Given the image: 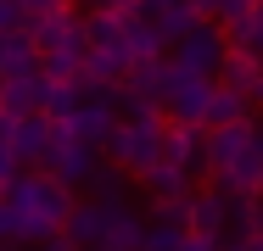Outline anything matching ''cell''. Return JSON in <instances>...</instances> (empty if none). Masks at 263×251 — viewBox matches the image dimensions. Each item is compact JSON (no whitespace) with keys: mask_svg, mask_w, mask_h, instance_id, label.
<instances>
[{"mask_svg":"<svg viewBox=\"0 0 263 251\" xmlns=\"http://www.w3.org/2000/svg\"><path fill=\"white\" fill-rule=\"evenodd\" d=\"M146 229H152V218L135 212L129 196L106 201V240H101V251H140L146 246Z\"/></svg>","mask_w":263,"mask_h":251,"instance_id":"ba28073f","label":"cell"},{"mask_svg":"<svg viewBox=\"0 0 263 251\" xmlns=\"http://www.w3.org/2000/svg\"><path fill=\"white\" fill-rule=\"evenodd\" d=\"M258 140V117L252 123H235V129H208V173L235 168V156H247Z\"/></svg>","mask_w":263,"mask_h":251,"instance_id":"8fae6325","label":"cell"},{"mask_svg":"<svg viewBox=\"0 0 263 251\" xmlns=\"http://www.w3.org/2000/svg\"><path fill=\"white\" fill-rule=\"evenodd\" d=\"M252 235H263V196H252Z\"/></svg>","mask_w":263,"mask_h":251,"instance_id":"d6a6232c","label":"cell"},{"mask_svg":"<svg viewBox=\"0 0 263 251\" xmlns=\"http://www.w3.org/2000/svg\"><path fill=\"white\" fill-rule=\"evenodd\" d=\"M123 50L135 56V61H157V56H168V39H162L152 23H140V17H129V34H123Z\"/></svg>","mask_w":263,"mask_h":251,"instance_id":"44dd1931","label":"cell"},{"mask_svg":"<svg viewBox=\"0 0 263 251\" xmlns=\"http://www.w3.org/2000/svg\"><path fill=\"white\" fill-rule=\"evenodd\" d=\"M185 251H218V240H202V235H191V240H185Z\"/></svg>","mask_w":263,"mask_h":251,"instance_id":"1f68e13d","label":"cell"},{"mask_svg":"<svg viewBox=\"0 0 263 251\" xmlns=\"http://www.w3.org/2000/svg\"><path fill=\"white\" fill-rule=\"evenodd\" d=\"M123 179H129V173H123L118 162H101L96 179H90V201H118L123 196Z\"/></svg>","mask_w":263,"mask_h":251,"instance_id":"603a6c76","label":"cell"},{"mask_svg":"<svg viewBox=\"0 0 263 251\" xmlns=\"http://www.w3.org/2000/svg\"><path fill=\"white\" fill-rule=\"evenodd\" d=\"M0 240H17V212L0 201Z\"/></svg>","mask_w":263,"mask_h":251,"instance_id":"4dcf8cb0","label":"cell"},{"mask_svg":"<svg viewBox=\"0 0 263 251\" xmlns=\"http://www.w3.org/2000/svg\"><path fill=\"white\" fill-rule=\"evenodd\" d=\"M23 73H40V45H34L28 28L0 39V78H23Z\"/></svg>","mask_w":263,"mask_h":251,"instance_id":"2e32d148","label":"cell"},{"mask_svg":"<svg viewBox=\"0 0 263 251\" xmlns=\"http://www.w3.org/2000/svg\"><path fill=\"white\" fill-rule=\"evenodd\" d=\"M28 34H34L40 56H45V50H62V45H84V50H90V39H84V17H73V6L34 17V23H28Z\"/></svg>","mask_w":263,"mask_h":251,"instance_id":"9c48e42d","label":"cell"},{"mask_svg":"<svg viewBox=\"0 0 263 251\" xmlns=\"http://www.w3.org/2000/svg\"><path fill=\"white\" fill-rule=\"evenodd\" d=\"M17 168H23V162H17V151H11V145H6V140H0V201H6V190H11L17 179H23Z\"/></svg>","mask_w":263,"mask_h":251,"instance_id":"484cf974","label":"cell"},{"mask_svg":"<svg viewBox=\"0 0 263 251\" xmlns=\"http://www.w3.org/2000/svg\"><path fill=\"white\" fill-rule=\"evenodd\" d=\"M96 168H101L96 145L73 140V134H67V123H56V140H51V156H45V173L62 179V184L73 190V184H90V179H96Z\"/></svg>","mask_w":263,"mask_h":251,"instance_id":"5b68a950","label":"cell"},{"mask_svg":"<svg viewBox=\"0 0 263 251\" xmlns=\"http://www.w3.org/2000/svg\"><path fill=\"white\" fill-rule=\"evenodd\" d=\"M45 95H51V78H45V73L0 78V112H11V117H34V112H45Z\"/></svg>","mask_w":263,"mask_h":251,"instance_id":"30bf717a","label":"cell"},{"mask_svg":"<svg viewBox=\"0 0 263 251\" xmlns=\"http://www.w3.org/2000/svg\"><path fill=\"white\" fill-rule=\"evenodd\" d=\"M235 6H247V0H196V11H202V17H218V23H224Z\"/></svg>","mask_w":263,"mask_h":251,"instance_id":"f1b7e54d","label":"cell"},{"mask_svg":"<svg viewBox=\"0 0 263 251\" xmlns=\"http://www.w3.org/2000/svg\"><path fill=\"white\" fill-rule=\"evenodd\" d=\"M252 6H263V0H252Z\"/></svg>","mask_w":263,"mask_h":251,"instance_id":"e575fe53","label":"cell"},{"mask_svg":"<svg viewBox=\"0 0 263 251\" xmlns=\"http://www.w3.org/2000/svg\"><path fill=\"white\" fill-rule=\"evenodd\" d=\"M90 11H123V17H135L140 0H90Z\"/></svg>","mask_w":263,"mask_h":251,"instance_id":"f546056e","label":"cell"},{"mask_svg":"<svg viewBox=\"0 0 263 251\" xmlns=\"http://www.w3.org/2000/svg\"><path fill=\"white\" fill-rule=\"evenodd\" d=\"M67 240L79 251H101V240H106V201H79V206H73Z\"/></svg>","mask_w":263,"mask_h":251,"instance_id":"5bb4252c","label":"cell"},{"mask_svg":"<svg viewBox=\"0 0 263 251\" xmlns=\"http://www.w3.org/2000/svg\"><path fill=\"white\" fill-rule=\"evenodd\" d=\"M241 251H263V235H247V240H241Z\"/></svg>","mask_w":263,"mask_h":251,"instance_id":"836d02e7","label":"cell"},{"mask_svg":"<svg viewBox=\"0 0 263 251\" xmlns=\"http://www.w3.org/2000/svg\"><path fill=\"white\" fill-rule=\"evenodd\" d=\"M224 56H230V39H224V28H218V23H196L179 45L168 50V61H174L179 73H196V78H218Z\"/></svg>","mask_w":263,"mask_h":251,"instance_id":"3957f363","label":"cell"},{"mask_svg":"<svg viewBox=\"0 0 263 251\" xmlns=\"http://www.w3.org/2000/svg\"><path fill=\"white\" fill-rule=\"evenodd\" d=\"M17 28H28L23 6H17V0H0V39H6V34H17Z\"/></svg>","mask_w":263,"mask_h":251,"instance_id":"4316f807","label":"cell"},{"mask_svg":"<svg viewBox=\"0 0 263 251\" xmlns=\"http://www.w3.org/2000/svg\"><path fill=\"white\" fill-rule=\"evenodd\" d=\"M140 184H146V196H152V201H179V196H196V190H191V173H185V168H174V162H157V168H152Z\"/></svg>","mask_w":263,"mask_h":251,"instance_id":"ffe728a7","label":"cell"},{"mask_svg":"<svg viewBox=\"0 0 263 251\" xmlns=\"http://www.w3.org/2000/svg\"><path fill=\"white\" fill-rule=\"evenodd\" d=\"M191 235H202V240H224L230 235V196L224 190H196L191 196Z\"/></svg>","mask_w":263,"mask_h":251,"instance_id":"7c38bea8","label":"cell"},{"mask_svg":"<svg viewBox=\"0 0 263 251\" xmlns=\"http://www.w3.org/2000/svg\"><path fill=\"white\" fill-rule=\"evenodd\" d=\"M168 78H174V61H168V56H157V61H135L129 90H140V95L162 100V95H168Z\"/></svg>","mask_w":263,"mask_h":251,"instance_id":"7402d4cb","label":"cell"},{"mask_svg":"<svg viewBox=\"0 0 263 251\" xmlns=\"http://www.w3.org/2000/svg\"><path fill=\"white\" fill-rule=\"evenodd\" d=\"M6 206L17 212V240H56L67 235V218H73V190L51 179V173H23L11 190H6Z\"/></svg>","mask_w":263,"mask_h":251,"instance_id":"6da1fadb","label":"cell"},{"mask_svg":"<svg viewBox=\"0 0 263 251\" xmlns=\"http://www.w3.org/2000/svg\"><path fill=\"white\" fill-rule=\"evenodd\" d=\"M185 240H191V229H179V223H152L140 251H185Z\"/></svg>","mask_w":263,"mask_h":251,"instance_id":"cb8c5ba5","label":"cell"},{"mask_svg":"<svg viewBox=\"0 0 263 251\" xmlns=\"http://www.w3.org/2000/svg\"><path fill=\"white\" fill-rule=\"evenodd\" d=\"M123 34H129V17H123V11H90V17H84L90 50H123Z\"/></svg>","mask_w":263,"mask_h":251,"instance_id":"e0dca14e","label":"cell"},{"mask_svg":"<svg viewBox=\"0 0 263 251\" xmlns=\"http://www.w3.org/2000/svg\"><path fill=\"white\" fill-rule=\"evenodd\" d=\"M51 140H56V123L45 112H34V117H17V129H11V151H17V162H34V168H45V156H51Z\"/></svg>","mask_w":263,"mask_h":251,"instance_id":"4fadbf2b","label":"cell"},{"mask_svg":"<svg viewBox=\"0 0 263 251\" xmlns=\"http://www.w3.org/2000/svg\"><path fill=\"white\" fill-rule=\"evenodd\" d=\"M162 129H168V117H123L106 140V162H118L129 179H146L162 162Z\"/></svg>","mask_w":263,"mask_h":251,"instance_id":"7a4b0ae2","label":"cell"},{"mask_svg":"<svg viewBox=\"0 0 263 251\" xmlns=\"http://www.w3.org/2000/svg\"><path fill=\"white\" fill-rule=\"evenodd\" d=\"M258 78H263V56H258V50L230 45L224 67H218V84H224V90H241V95H252V90H258Z\"/></svg>","mask_w":263,"mask_h":251,"instance_id":"9a60e30c","label":"cell"},{"mask_svg":"<svg viewBox=\"0 0 263 251\" xmlns=\"http://www.w3.org/2000/svg\"><path fill=\"white\" fill-rule=\"evenodd\" d=\"M213 90H218V78H196V73H179V67H174V78H168V95H162V112H168V123H196V129H208Z\"/></svg>","mask_w":263,"mask_h":251,"instance_id":"277c9868","label":"cell"},{"mask_svg":"<svg viewBox=\"0 0 263 251\" xmlns=\"http://www.w3.org/2000/svg\"><path fill=\"white\" fill-rule=\"evenodd\" d=\"M23 6V17L34 23V17H45V11H62V6H73V0H17Z\"/></svg>","mask_w":263,"mask_h":251,"instance_id":"83f0119b","label":"cell"},{"mask_svg":"<svg viewBox=\"0 0 263 251\" xmlns=\"http://www.w3.org/2000/svg\"><path fill=\"white\" fill-rule=\"evenodd\" d=\"M135 17H140V23H152L168 45H179L196 23H208V17L196 11V0H140V11H135Z\"/></svg>","mask_w":263,"mask_h":251,"instance_id":"8992f818","label":"cell"},{"mask_svg":"<svg viewBox=\"0 0 263 251\" xmlns=\"http://www.w3.org/2000/svg\"><path fill=\"white\" fill-rule=\"evenodd\" d=\"M235 123H252V100L241 90H213V106H208V129H235Z\"/></svg>","mask_w":263,"mask_h":251,"instance_id":"d6986e66","label":"cell"},{"mask_svg":"<svg viewBox=\"0 0 263 251\" xmlns=\"http://www.w3.org/2000/svg\"><path fill=\"white\" fill-rule=\"evenodd\" d=\"M152 223H179V229H191V196H179V201H152Z\"/></svg>","mask_w":263,"mask_h":251,"instance_id":"d4e9b609","label":"cell"},{"mask_svg":"<svg viewBox=\"0 0 263 251\" xmlns=\"http://www.w3.org/2000/svg\"><path fill=\"white\" fill-rule=\"evenodd\" d=\"M162 162L185 168L191 179L208 173V129H196V123H168V129H162Z\"/></svg>","mask_w":263,"mask_h":251,"instance_id":"52a82bcc","label":"cell"},{"mask_svg":"<svg viewBox=\"0 0 263 251\" xmlns=\"http://www.w3.org/2000/svg\"><path fill=\"white\" fill-rule=\"evenodd\" d=\"M84 56H90L84 45H62V50H45V56H40V73H45L51 84H79V78H84Z\"/></svg>","mask_w":263,"mask_h":251,"instance_id":"ac0fdd59","label":"cell"}]
</instances>
